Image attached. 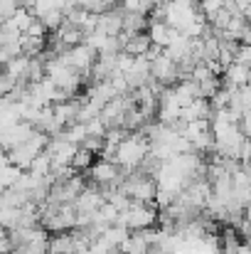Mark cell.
Wrapping results in <instances>:
<instances>
[{
	"mask_svg": "<svg viewBox=\"0 0 251 254\" xmlns=\"http://www.w3.org/2000/svg\"><path fill=\"white\" fill-rule=\"evenodd\" d=\"M151 79H155L158 84L163 86H172L180 82L177 77V62L170 60L165 52H160L153 62H151Z\"/></svg>",
	"mask_w": 251,
	"mask_h": 254,
	"instance_id": "1",
	"label": "cell"
},
{
	"mask_svg": "<svg viewBox=\"0 0 251 254\" xmlns=\"http://www.w3.org/2000/svg\"><path fill=\"white\" fill-rule=\"evenodd\" d=\"M148 47H151L148 32H138V35H131V37H128V42L123 45L121 52H126V55H131V57H141V55L148 52Z\"/></svg>",
	"mask_w": 251,
	"mask_h": 254,
	"instance_id": "2",
	"label": "cell"
},
{
	"mask_svg": "<svg viewBox=\"0 0 251 254\" xmlns=\"http://www.w3.org/2000/svg\"><path fill=\"white\" fill-rule=\"evenodd\" d=\"M94 153L91 151H86V148H82V146H77V151H74V156H72V161H69V166L74 170H86L91 163H94Z\"/></svg>",
	"mask_w": 251,
	"mask_h": 254,
	"instance_id": "3",
	"label": "cell"
}]
</instances>
